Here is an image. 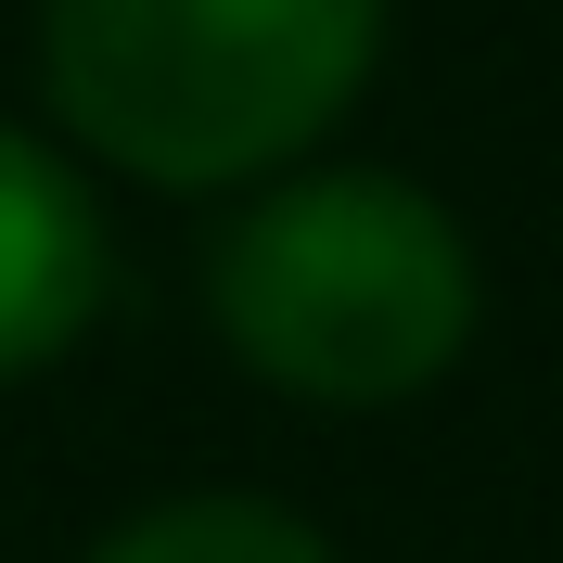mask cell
<instances>
[{
	"instance_id": "1",
	"label": "cell",
	"mask_w": 563,
	"mask_h": 563,
	"mask_svg": "<svg viewBox=\"0 0 563 563\" xmlns=\"http://www.w3.org/2000/svg\"><path fill=\"white\" fill-rule=\"evenodd\" d=\"M385 0H38V90L77 154L231 192L372 90Z\"/></svg>"
},
{
	"instance_id": "2",
	"label": "cell",
	"mask_w": 563,
	"mask_h": 563,
	"mask_svg": "<svg viewBox=\"0 0 563 563\" xmlns=\"http://www.w3.org/2000/svg\"><path fill=\"white\" fill-rule=\"evenodd\" d=\"M206 320L308 410H397L474 346V244L385 167H308L206 244Z\"/></svg>"
},
{
	"instance_id": "3",
	"label": "cell",
	"mask_w": 563,
	"mask_h": 563,
	"mask_svg": "<svg viewBox=\"0 0 563 563\" xmlns=\"http://www.w3.org/2000/svg\"><path fill=\"white\" fill-rule=\"evenodd\" d=\"M103 308V206L52 141L0 129V385H26Z\"/></svg>"
},
{
	"instance_id": "4",
	"label": "cell",
	"mask_w": 563,
	"mask_h": 563,
	"mask_svg": "<svg viewBox=\"0 0 563 563\" xmlns=\"http://www.w3.org/2000/svg\"><path fill=\"white\" fill-rule=\"evenodd\" d=\"M90 563H333V538L282 499H244V487H192V499H154L103 538Z\"/></svg>"
}]
</instances>
